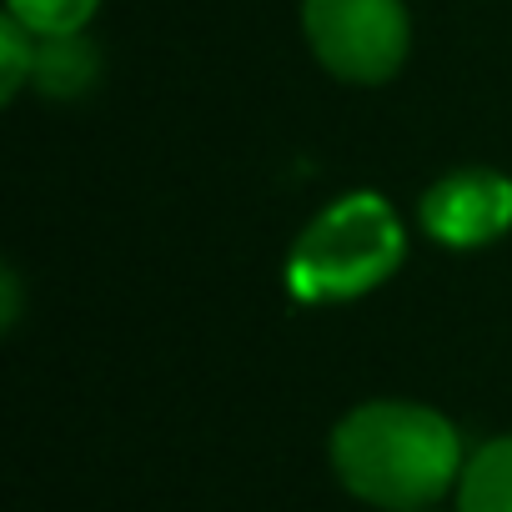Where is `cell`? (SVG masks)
I'll return each instance as SVG.
<instances>
[{
    "label": "cell",
    "mask_w": 512,
    "mask_h": 512,
    "mask_svg": "<svg viewBox=\"0 0 512 512\" xmlns=\"http://www.w3.org/2000/svg\"><path fill=\"white\" fill-rule=\"evenodd\" d=\"M332 467L342 487L387 512H422L462 482L457 427L422 402H362L332 432Z\"/></svg>",
    "instance_id": "cell-1"
},
{
    "label": "cell",
    "mask_w": 512,
    "mask_h": 512,
    "mask_svg": "<svg viewBox=\"0 0 512 512\" xmlns=\"http://www.w3.org/2000/svg\"><path fill=\"white\" fill-rule=\"evenodd\" d=\"M407 256V231L377 191L332 201L287 256V292L307 307H337L377 292Z\"/></svg>",
    "instance_id": "cell-2"
},
{
    "label": "cell",
    "mask_w": 512,
    "mask_h": 512,
    "mask_svg": "<svg viewBox=\"0 0 512 512\" xmlns=\"http://www.w3.org/2000/svg\"><path fill=\"white\" fill-rule=\"evenodd\" d=\"M302 31L312 56L347 86L392 81L412 46V21L402 0H307Z\"/></svg>",
    "instance_id": "cell-3"
},
{
    "label": "cell",
    "mask_w": 512,
    "mask_h": 512,
    "mask_svg": "<svg viewBox=\"0 0 512 512\" xmlns=\"http://www.w3.org/2000/svg\"><path fill=\"white\" fill-rule=\"evenodd\" d=\"M417 216L422 231L452 251L487 246L512 231V181L502 171H452L427 186Z\"/></svg>",
    "instance_id": "cell-4"
},
{
    "label": "cell",
    "mask_w": 512,
    "mask_h": 512,
    "mask_svg": "<svg viewBox=\"0 0 512 512\" xmlns=\"http://www.w3.org/2000/svg\"><path fill=\"white\" fill-rule=\"evenodd\" d=\"M462 512H512V437H492L477 447L457 482Z\"/></svg>",
    "instance_id": "cell-5"
},
{
    "label": "cell",
    "mask_w": 512,
    "mask_h": 512,
    "mask_svg": "<svg viewBox=\"0 0 512 512\" xmlns=\"http://www.w3.org/2000/svg\"><path fill=\"white\" fill-rule=\"evenodd\" d=\"M101 76V56L86 36H41L36 56V86L51 96H81Z\"/></svg>",
    "instance_id": "cell-6"
},
{
    "label": "cell",
    "mask_w": 512,
    "mask_h": 512,
    "mask_svg": "<svg viewBox=\"0 0 512 512\" xmlns=\"http://www.w3.org/2000/svg\"><path fill=\"white\" fill-rule=\"evenodd\" d=\"M101 0H6V16H16L36 36H81Z\"/></svg>",
    "instance_id": "cell-7"
},
{
    "label": "cell",
    "mask_w": 512,
    "mask_h": 512,
    "mask_svg": "<svg viewBox=\"0 0 512 512\" xmlns=\"http://www.w3.org/2000/svg\"><path fill=\"white\" fill-rule=\"evenodd\" d=\"M36 56H41L36 31H26L16 16L0 21V101H16V91L36 81Z\"/></svg>",
    "instance_id": "cell-8"
},
{
    "label": "cell",
    "mask_w": 512,
    "mask_h": 512,
    "mask_svg": "<svg viewBox=\"0 0 512 512\" xmlns=\"http://www.w3.org/2000/svg\"><path fill=\"white\" fill-rule=\"evenodd\" d=\"M0 292H6V327H16L21 322V282H16V272L0 277Z\"/></svg>",
    "instance_id": "cell-9"
}]
</instances>
